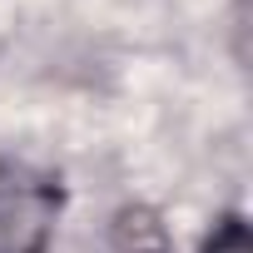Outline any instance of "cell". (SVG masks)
Instances as JSON below:
<instances>
[{"mask_svg": "<svg viewBox=\"0 0 253 253\" xmlns=\"http://www.w3.org/2000/svg\"><path fill=\"white\" fill-rule=\"evenodd\" d=\"M65 209V189L55 174L0 159V253H45Z\"/></svg>", "mask_w": 253, "mask_h": 253, "instance_id": "6da1fadb", "label": "cell"}, {"mask_svg": "<svg viewBox=\"0 0 253 253\" xmlns=\"http://www.w3.org/2000/svg\"><path fill=\"white\" fill-rule=\"evenodd\" d=\"M109 253H174V243L149 204H124L109 223Z\"/></svg>", "mask_w": 253, "mask_h": 253, "instance_id": "7a4b0ae2", "label": "cell"}, {"mask_svg": "<svg viewBox=\"0 0 253 253\" xmlns=\"http://www.w3.org/2000/svg\"><path fill=\"white\" fill-rule=\"evenodd\" d=\"M204 253H253V238H248V223H243L238 213L218 218V223H213V233L204 238Z\"/></svg>", "mask_w": 253, "mask_h": 253, "instance_id": "3957f363", "label": "cell"}]
</instances>
